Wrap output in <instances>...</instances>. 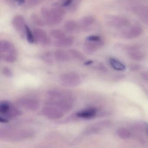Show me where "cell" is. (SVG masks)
Wrapping results in <instances>:
<instances>
[{
    "mask_svg": "<svg viewBox=\"0 0 148 148\" xmlns=\"http://www.w3.org/2000/svg\"><path fill=\"white\" fill-rule=\"evenodd\" d=\"M145 129H146V132L148 135V123H145Z\"/></svg>",
    "mask_w": 148,
    "mask_h": 148,
    "instance_id": "cell-41",
    "label": "cell"
},
{
    "mask_svg": "<svg viewBox=\"0 0 148 148\" xmlns=\"http://www.w3.org/2000/svg\"><path fill=\"white\" fill-rule=\"evenodd\" d=\"M19 107L27 110L34 111L39 107L40 103L38 100L32 98H22L16 101Z\"/></svg>",
    "mask_w": 148,
    "mask_h": 148,
    "instance_id": "cell-8",
    "label": "cell"
},
{
    "mask_svg": "<svg viewBox=\"0 0 148 148\" xmlns=\"http://www.w3.org/2000/svg\"><path fill=\"white\" fill-rule=\"evenodd\" d=\"M95 19L92 16H86L82 18L79 21V27L83 31L88 32L90 29L91 27L94 24Z\"/></svg>",
    "mask_w": 148,
    "mask_h": 148,
    "instance_id": "cell-17",
    "label": "cell"
},
{
    "mask_svg": "<svg viewBox=\"0 0 148 148\" xmlns=\"http://www.w3.org/2000/svg\"><path fill=\"white\" fill-rule=\"evenodd\" d=\"M64 27L66 32L68 33H72L79 27V25L74 21L68 20L65 22Z\"/></svg>",
    "mask_w": 148,
    "mask_h": 148,
    "instance_id": "cell-20",
    "label": "cell"
},
{
    "mask_svg": "<svg viewBox=\"0 0 148 148\" xmlns=\"http://www.w3.org/2000/svg\"><path fill=\"white\" fill-rule=\"evenodd\" d=\"M128 55L129 58L132 60L140 61L144 58L143 53L139 51L138 47L136 46H130L127 48Z\"/></svg>",
    "mask_w": 148,
    "mask_h": 148,
    "instance_id": "cell-14",
    "label": "cell"
},
{
    "mask_svg": "<svg viewBox=\"0 0 148 148\" xmlns=\"http://www.w3.org/2000/svg\"><path fill=\"white\" fill-rule=\"evenodd\" d=\"M0 121L7 123L9 119L17 117L21 115V112L12 103L3 101L0 103Z\"/></svg>",
    "mask_w": 148,
    "mask_h": 148,
    "instance_id": "cell-4",
    "label": "cell"
},
{
    "mask_svg": "<svg viewBox=\"0 0 148 148\" xmlns=\"http://www.w3.org/2000/svg\"><path fill=\"white\" fill-rule=\"evenodd\" d=\"M97 109L95 108H89L78 112L75 114V116L83 119H91L97 116Z\"/></svg>",
    "mask_w": 148,
    "mask_h": 148,
    "instance_id": "cell-15",
    "label": "cell"
},
{
    "mask_svg": "<svg viewBox=\"0 0 148 148\" xmlns=\"http://www.w3.org/2000/svg\"><path fill=\"white\" fill-rule=\"evenodd\" d=\"M12 24L21 38H25L27 25L24 17L21 15H16L13 18Z\"/></svg>",
    "mask_w": 148,
    "mask_h": 148,
    "instance_id": "cell-9",
    "label": "cell"
},
{
    "mask_svg": "<svg viewBox=\"0 0 148 148\" xmlns=\"http://www.w3.org/2000/svg\"><path fill=\"white\" fill-rule=\"evenodd\" d=\"M95 124L101 129L102 128H108V127H110L112 125V121H110V120H103V121H100V122L96 123Z\"/></svg>",
    "mask_w": 148,
    "mask_h": 148,
    "instance_id": "cell-31",
    "label": "cell"
},
{
    "mask_svg": "<svg viewBox=\"0 0 148 148\" xmlns=\"http://www.w3.org/2000/svg\"><path fill=\"white\" fill-rule=\"evenodd\" d=\"M140 17L143 22L148 26V14H144Z\"/></svg>",
    "mask_w": 148,
    "mask_h": 148,
    "instance_id": "cell-39",
    "label": "cell"
},
{
    "mask_svg": "<svg viewBox=\"0 0 148 148\" xmlns=\"http://www.w3.org/2000/svg\"><path fill=\"white\" fill-rule=\"evenodd\" d=\"M68 53L72 58L79 61H84L86 60L85 56L78 50L71 49L68 50Z\"/></svg>",
    "mask_w": 148,
    "mask_h": 148,
    "instance_id": "cell-21",
    "label": "cell"
},
{
    "mask_svg": "<svg viewBox=\"0 0 148 148\" xmlns=\"http://www.w3.org/2000/svg\"><path fill=\"white\" fill-rule=\"evenodd\" d=\"M93 63V60H88V61H86V62L85 63V65H90L92 64Z\"/></svg>",
    "mask_w": 148,
    "mask_h": 148,
    "instance_id": "cell-40",
    "label": "cell"
},
{
    "mask_svg": "<svg viewBox=\"0 0 148 148\" xmlns=\"http://www.w3.org/2000/svg\"><path fill=\"white\" fill-rule=\"evenodd\" d=\"M103 45V42L102 40L93 41L86 40L83 45V50L86 54L92 55L101 48Z\"/></svg>",
    "mask_w": 148,
    "mask_h": 148,
    "instance_id": "cell-10",
    "label": "cell"
},
{
    "mask_svg": "<svg viewBox=\"0 0 148 148\" xmlns=\"http://www.w3.org/2000/svg\"><path fill=\"white\" fill-rule=\"evenodd\" d=\"M109 62L112 67L116 71H124L126 70V66L125 64L116 59L111 58L109 60Z\"/></svg>",
    "mask_w": 148,
    "mask_h": 148,
    "instance_id": "cell-19",
    "label": "cell"
},
{
    "mask_svg": "<svg viewBox=\"0 0 148 148\" xmlns=\"http://www.w3.org/2000/svg\"><path fill=\"white\" fill-rule=\"evenodd\" d=\"M45 105L53 106L65 113L70 112L73 107L74 98L71 93L66 91L51 90L47 93Z\"/></svg>",
    "mask_w": 148,
    "mask_h": 148,
    "instance_id": "cell-1",
    "label": "cell"
},
{
    "mask_svg": "<svg viewBox=\"0 0 148 148\" xmlns=\"http://www.w3.org/2000/svg\"><path fill=\"white\" fill-rule=\"evenodd\" d=\"M73 43V38L69 36L64 37L61 39L55 40L53 42V45L56 47L63 48L71 46Z\"/></svg>",
    "mask_w": 148,
    "mask_h": 148,
    "instance_id": "cell-18",
    "label": "cell"
},
{
    "mask_svg": "<svg viewBox=\"0 0 148 148\" xmlns=\"http://www.w3.org/2000/svg\"><path fill=\"white\" fill-rule=\"evenodd\" d=\"M72 1L73 0H61L60 3L64 7L67 8L71 5Z\"/></svg>",
    "mask_w": 148,
    "mask_h": 148,
    "instance_id": "cell-36",
    "label": "cell"
},
{
    "mask_svg": "<svg viewBox=\"0 0 148 148\" xmlns=\"http://www.w3.org/2000/svg\"><path fill=\"white\" fill-rule=\"evenodd\" d=\"M26 37L27 42L30 44H34L36 42L33 32H32L27 25L26 27Z\"/></svg>",
    "mask_w": 148,
    "mask_h": 148,
    "instance_id": "cell-27",
    "label": "cell"
},
{
    "mask_svg": "<svg viewBox=\"0 0 148 148\" xmlns=\"http://www.w3.org/2000/svg\"><path fill=\"white\" fill-rule=\"evenodd\" d=\"M60 80L61 84L67 87H75L80 84L81 79L78 74L75 73H64L60 76Z\"/></svg>",
    "mask_w": 148,
    "mask_h": 148,
    "instance_id": "cell-6",
    "label": "cell"
},
{
    "mask_svg": "<svg viewBox=\"0 0 148 148\" xmlns=\"http://www.w3.org/2000/svg\"><path fill=\"white\" fill-rule=\"evenodd\" d=\"M54 60L56 61L61 63L69 62L71 59L69 53L66 52L64 50L58 49L53 53Z\"/></svg>",
    "mask_w": 148,
    "mask_h": 148,
    "instance_id": "cell-16",
    "label": "cell"
},
{
    "mask_svg": "<svg viewBox=\"0 0 148 148\" xmlns=\"http://www.w3.org/2000/svg\"><path fill=\"white\" fill-rule=\"evenodd\" d=\"M41 58L44 62L48 64H51L54 61V56L51 52H46L42 54L41 56Z\"/></svg>",
    "mask_w": 148,
    "mask_h": 148,
    "instance_id": "cell-28",
    "label": "cell"
},
{
    "mask_svg": "<svg viewBox=\"0 0 148 148\" xmlns=\"http://www.w3.org/2000/svg\"><path fill=\"white\" fill-rule=\"evenodd\" d=\"M143 30L141 27L134 26L129 30L125 31L122 33L123 38L126 39H132L140 36L143 33Z\"/></svg>",
    "mask_w": 148,
    "mask_h": 148,
    "instance_id": "cell-13",
    "label": "cell"
},
{
    "mask_svg": "<svg viewBox=\"0 0 148 148\" xmlns=\"http://www.w3.org/2000/svg\"><path fill=\"white\" fill-rule=\"evenodd\" d=\"M95 68L96 69L102 72H107L108 71L107 68L103 64H99L95 66Z\"/></svg>",
    "mask_w": 148,
    "mask_h": 148,
    "instance_id": "cell-34",
    "label": "cell"
},
{
    "mask_svg": "<svg viewBox=\"0 0 148 148\" xmlns=\"http://www.w3.org/2000/svg\"><path fill=\"white\" fill-rule=\"evenodd\" d=\"M26 1V0H4L7 4L12 7L24 5Z\"/></svg>",
    "mask_w": 148,
    "mask_h": 148,
    "instance_id": "cell-30",
    "label": "cell"
},
{
    "mask_svg": "<svg viewBox=\"0 0 148 148\" xmlns=\"http://www.w3.org/2000/svg\"><path fill=\"white\" fill-rule=\"evenodd\" d=\"M44 0H26L24 5V8L29 9L38 5Z\"/></svg>",
    "mask_w": 148,
    "mask_h": 148,
    "instance_id": "cell-25",
    "label": "cell"
},
{
    "mask_svg": "<svg viewBox=\"0 0 148 148\" xmlns=\"http://www.w3.org/2000/svg\"><path fill=\"white\" fill-rule=\"evenodd\" d=\"M33 32L36 42L44 46H48L51 44V40L45 30L40 28H35L33 29Z\"/></svg>",
    "mask_w": 148,
    "mask_h": 148,
    "instance_id": "cell-11",
    "label": "cell"
},
{
    "mask_svg": "<svg viewBox=\"0 0 148 148\" xmlns=\"http://www.w3.org/2000/svg\"><path fill=\"white\" fill-rule=\"evenodd\" d=\"M40 13L46 24L52 25L60 24L64 17L52 8L49 9L46 7L41 8Z\"/></svg>",
    "mask_w": 148,
    "mask_h": 148,
    "instance_id": "cell-5",
    "label": "cell"
},
{
    "mask_svg": "<svg viewBox=\"0 0 148 148\" xmlns=\"http://www.w3.org/2000/svg\"><path fill=\"white\" fill-rule=\"evenodd\" d=\"M3 74L7 77L11 78L13 76V73L12 70L7 66L3 67L2 69Z\"/></svg>",
    "mask_w": 148,
    "mask_h": 148,
    "instance_id": "cell-32",
    "label": "cell"
},
{
    "mask_svg": "<svg viewBox=\"0 0 148 148\" xmlns=\"http://www.w3.org/2000/svg\"><path fill=\"white\" fill-rule=\"evenodd\" d=\"M31 20L33 24L39 26H45L46 24L44 19L41 18L36 14H32L31 15Z\"/></svg>",
    "mask_w": 148,
    "mask_h": 148,
    "instance_id": "cell-23",
    "label": "cell"
},
{
    "mask_svg": "<svg viewBox=\"0 0 148 148\" xmlns=\"http://www.w3.org/2000/svg\"><path fill=\"white\" fill-rule=\"evenodd\" d=\"M17 50L14 45L10 41L1 40L0 41V58L7 63H14L17 58Z\"/></svg>",
    "mask_w": 148,
    "mask_h": 148,
    "instance_id": "cell-3",
    "label": "cell"
},
{
    "mask_svg": "<svg viewBox=\"0 0 148 148\" xmlns=\"http://www.w3.org/2000/svg\"><path fill=\"white\" fill-rule=\"evenodd\" d=\"M125 77V75L123 74H117L115 75L113 78V79L114 81H119L121 79H123Z\"/></svg>",
    "mask_w": 148,
    "mask_h": 148,
    "instance_id": "cell-38",
    "label": "cell"
},
{
    "mask_svg": "<svg viewBox=\"0 0 148 148\" xmlns=\"http://www.w3.org/2000/svg\"><path fill=\"white\" fill-rule=\"evenodd\" d=\"M140 75L143 80L146 82H148V71H144L142 72Z\"/></svg>",
    "mask_w": 148,
    "mask_h": 148,
    "instance_id": "cell-37",
    "label": "cell"
},
{
    "mask_svg": "<svg viewBox=\"0 0 148 148\" xmlns=\"http://www.w3.org/2000/svg\"><path fill=\"white\" fill-rule=\"evenodd\" d=\"M116 134L119 138L123 140L129 139L131 135L130 130L125 128H119L117 130Z\"/></svg>",
    "mask_w": 148,
    "mask_h": 148,
    "instance_id": "cell-22",
    "label": "cell"
},
{
    "mask_svg": "<svg viewBox=\"0 0 148 148\" xmlns=\"http://www.w3.org/2000/svg\"><path fill=\"white\" fill-rule=\"evenodd\" d=\"M86 40H90V41H97L101 40V38L100 36L92 35L87 37Z\"/></svg>",
    "mask_w": 148,
    "mask_h": 148,
    "instance_id": "cell-35",
    "label": "cell"
},
{
    "mask_svg": "<svg viewBox=\"0 0 148 148\" xmlns=\"http://www.w3.org/2000/svg\"><path fill=\"white\" fill-rule=\"evenodd\" d=\"M129 69L130 71L132 72L137 71L141 69V66L137 64H132L130 65L129 66Z\"/></svg>",
    "mask_w": 148,
    "mask_h": 148,
    "instance_id": "cell-33",
    "label": "cell"
},
{
    "mask_svg": "<svg viewBox=\"0 0 148 148\" xmlns=\"http://www.w3.org/2000/svg\"><path fill=\"white\" fill-rule=\"evenodd\" d=\"M108 24L110 26L115 28H122L128 26L130 22L127 19L119 16H112L108 18Z\"/></svg>",
    "mask_w": 148,
    "mask_h": 148,
    "instance_id": "cell-12",
    "label": "cell"
},
{
    "mask_svg": "<svg viewBox=\"0 0 148 148\" xmlns=\"http://www.w3.org/2000/svg\"><path fill=\"white\" fill-rule=\"evenodd\" d=\"M43 115L51 120H58L64 116L65 113L53 106L45 105L42 110Z\"/></svg>",
    "mask_w": 148,
    "mask_h": 148,
    "instance_id": "cell-7",
    "label": "cell"
},
{
    "mask_svg": "<svg viewBox=\"0 0 148 148\" xmlns=\"http://www.w3.org/2000/svg\"><path fill=\"white\" fill-rule=\"evenodd\" d=\"M82 0H73L71 5L67 8L70 12L73 13L77 11L81 4Z\"/></svg>",
    "mask_w": 148,
    "mask_h": 148,
    "instance_id": "cell-29",
    "label": "cell"
},
{
    "mask_svg": "<svg viewBox=\"0 0 148 148\" xmlns=\"http://www.w3.org/2000/svg\"><path fill=\"white\" fill-rule=\"evenodd\" d=\"M51 8L63 16H64L66 13L65 8L59 2H56L53 4Z\"/></svg>",
    "mask_w": 148,
    "mask_h": 148,
    "instance_id": "cell-24",
    "label": "cell"
},
{
    "mask_svg": "<svg viewBox=\"0 0 148 148\" xmlns=\"http://www.w3.org/2000/svg\"><path fill=\"white\" fill-rule=\"evenodd\" d=\"M50 35L56 40L61 39L65 37V34L64 33L58 29L51 30L50 32Z\"/></svg>",
    "mask_w": 148,
    "mask_h": 148,
    "instance_id": "cell-26",
    "label": "cell"
},
{
    "mask_svg": "<svg viewBox=\"0 0 148 148\" xmlns=\"http://www.w3.org/2000/svg\"><path fill=\"white\" fill-rule=\"evenodd\" d=\"M34 134V132L29 129L1 128L0 130V139L7 142H21L31 138Z\"/></svg>",
    "mask_w": 148,
    "mask_h": 148,
    "instance_id": "cell-2",
    "label": "cell"
}]
</instances>
